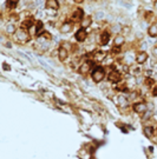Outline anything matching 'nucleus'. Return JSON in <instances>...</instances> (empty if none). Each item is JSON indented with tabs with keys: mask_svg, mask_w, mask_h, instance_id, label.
Segmentation results:
<instances>
[{
	"mask_svg": "<svg viewBox=\"0 0 157 159\" xmlns=\"http://www.w3.org/2000/svg\"><path fill=\"white\" fill-rule=\"evenodd\" d=\"M91 77H92V80H93L95 83H99V81H102V80L104 79L105 71L102 67H96V68L92 70Z\"/></svg>",
	"mask_w": 157,
	"mask_h": 159,
	"instance_id": "f257e3e1",
	"label": "nucleus"
},
{
	"mask_svg": "<svg viewBox=\"0 0 157 159\" xmlns=\"http://www.w3.org/2000/svg\"><path fill=\"white\" fill-rule=\"evenodd\" d=\"M108 79L110 80L111 83L118 84V83L122 81V73L117 71V70H112L111 72L109 73V75H108Z\"/></svg>",
	"mask_w": 157,
	"mask_h": 159,
	"instance_id": "f03ea898",
	"label": "nucleus"
},
{
	"mask_svg": "<svg viewBox=\"0 0 157 159\" xmlns=\"http://www.w3.org/2000/svg\"><path fill=\"white\" fill-rule=\"evenodd\" d=\"M83 10L82 8H76L73 12L71 13V17H70V19L73 21V22H78V21H82V20L84 19V17H83Z\"/></svg>",
	"mask_w": 157,
	"mask_h": 159,
	"instance_id": "7ed1b4c3",
	"label": "nucleus"
},
{
	"mask_svg": "<svg viewBox=\"0 0 157 159\" xmlns=\"http://www.w3.org/2000/svg\"><path fill=\"white\" fill-rule=\"evenodd\" d=\"M15 38H17V40L19 41V43H27L28 41V39H30V37H28V33H27L26 31H24V30H18L17 32H15Z\"/></svg>",
	"mask_w": 157,
	"mask_h": 159,
	"instance_id": "20e7f679",
	"label": "nucleus"
},
{
	"mask_svg": "<svg viewBox=\"0 0 157 159\" xmlns=\"http://www.w3.org/2000/svg\"><path fill=\"white\" fill-rule=\"evenodd\" d=\"M34 25H36L34 24V20H33L32 17H30V18H26V19L23 20V22L20 25V28L24 30V31H30Z\"/></svg>",
	"mask_w": 157,
	"mask_h": 159,
	"instance_id": "39448f33",
	"label": "nucleus"
},
{
	"mask_svg": "<svg viewBox=\"0 0 157 159\" xmlns=\"http://www.w3.org/2000/svg\"><path fill=\"white\" fill-rule=\"evenodd\" d=\"M76 39L77 41L79 43H83V41H85L86 38H87V31H86L85 28H79L78 31L76 32Z\"/></svg>",
	"mask_w": 157,
	"mask_h": 159,
	"instance_id": "423d86ee",
	"label": "nucleus"
},
{
	"mask_svg": "<svg viewBox=\"0 0 157 159\" xmlns=\"http://www.w3.org/2000/svg\"><path fill=\"white\" fill-rule=\"evenodd\" d=\"M105 58H106V53L103 51H96L92 54V61L95 63H102Z\"/></svg>",
	"mask_w": 157,
	"mask_h": 159,
	"instance_id": "0eeeda50",
	"label": "nucleus"
},
{
	"mask_svg": "<svg viewBox=\"0 0 157 159\" xmlns=\"http://www.w3.org/2000/svg\"><path fill=\"white\" fill-rule=\"evenodd\" d=\"M132 108H134L135 112L144 113L146 111V104L143 103V101H138V103H135V104L132 105Z\"/></svg>",
	"mask_w": 157,
	"mask_h": 159,
	"instance_id": "6e6552de",
	"label": "nucleus"
},
{
	"mask_svg": "<svg viewBox=\"0 0 157 159\" xmlns=\"http://www.w3.org/2000/svg\"><path fill=\"white\" fill-rule=\"evenodd\" d=\"M92 65H93V61H85V63H83L79 66V73H82V74L89 73V71L91 70Z\"/></svg>",
	"mask_w": 157,
	"mask_h": 159,
	"instance_id": "1a4fd4ad",
	"label": "nucleus"
},
{
	"mask_svg": "<svg viewBox=\"0 0 157 159\" xmlns=\"http://www.w3.org/2000/svg\"><path fill=\"white\" fill-rule=\"evenodd\" d=\"M135 60H136V63H137L138 65H142V64H144L148 60V53L144 52V51L137 53V55L135 57Z\"/></svg>",
	"mask_w": 157,
	"mask_h": 159,
	"instance_id": "9d476101",
	"label": "nucleus"
},
{
	"mask_svg": "<svg viewBox=\"0 0 157 159\" xmlns=\"http://www.w3.org/2000/svg\"><path fill=\"white\" fill-rule=\"evenodd\" d=\"M125 43V37L122 34H116L115 39H113V46L116 47H122Z\"/></svg>",
	"mask_w": 157,
	"mask_h": 159,
	"instance_id": "9b49d317",
	"label": "nucleus"
},
{
	"mask_svg": "<svg viewBox=\"0 0 157 159\" xmlns=\"http://www.w3.org/2000/svg\"><path fill=\"white\" fill-rule=\"evenodd\" d=\"M110 32L109 31H104V32H102L100 35H99V41H100V44L102 45H106L109 41H110Z\"/></svg>",
	"mask_w": 157,
	"mask_h": 159,
	"instance_id": "f8f14e48",
	"label": "nucleus"
},
{
	"mask_svg": "<svg viewBox=\"0 0 157 159\" xmlns=\"http://www.w3.org/2000/svg\"><path fill=\"white\" fill-rule=\"evenodd\" d=\"M69 57V51L66 50L65 47H60L58 50V58L60 61H64V60L67 59Z\"/></svg>",
	"mask_w": 157,
	"mask_h": 159,
	"instance_id": "ddd939ff",
	"label": "nucleus"
},
{
	"mask_svg": "<svg viewBox=\"0 0 157 159\" xmlns=\"http://www.w3.org/2000/svg\"><path fill=\"white\" fill-rule=\"evenodd\" d=\"M72 31V22H64L62 26H60V32L62 33H64V34H66V33H70Z\"/></svg>",
	"mask_w": 157,
	"mask_h": 159,
	"instance_id": "4468645a",
	"label": "nucleus"
},
{
	"mask_svg": "<svg viewBox=\"0 0 157 159\" xmlns=\"http://www.w3.org/2000/svg\"><path fill=\"white\" fill-rule=\"evenodd\" d=\"M46 8L57 11L59 8V2L57 0H49V1H46Z\"/></svg>",
	"mask_w": 157,
	"mask_h": 159,
	"instance_id": "2eb2a0df",
	"label": "nucleus"
},
{
	"mask_svg": "<svg viewBox=\"0 0 157 159\" xmlns=\"http://www.w3.org/2000/svg\"><path fill=\"white\" fill-rule=\"evenodd\" d=\"M148 34L152 37V38H155L157 37V24H152L149 28H148Z\"/></svg>",
	"mask_w": 157,
	"mask_h": 159,
	"instance_id": "dca6fc26",
	"label": "nucleus"
},
{
	"mask_svg": "<svg viewBox=\"0 0 157 159\" xmlns=\"http://www.w3.org/2000/svg\"><path fill=\"white\" fill-rule=\"evenodd\" d=\"M91 22H92L91 17H84V19L80 21V25H82V28H85V30H86V27L90 26V25H91Z\"/></svg>",
	"mask_w": 157,
	"mask_h": 159,
	"instance_id": "f3484780",
	"label": "nucleus"
},
{
	"mask_svg": "<svg viewBox=\"0 0 157 159\" xmlns=\"http://www.w3.org/2000/svg\"><path fill=\"white\" fill-rule=\"evenodd\" d=\"M155 133H156V130H155L154 127H151V126H146V127L144 128V134H145L146 137H149V138H151Z\"/></svg>",
	"mask_w": 157,
	"mask_h": 159,
	"instance_id": "a211bd4d",
	"label": "nucleus"
},
{
	"mask_svg": "<svg viewBox=\"0 0 157 159\" xmlns=\"http://www.w3.org/2000/svg\"><path fill=\"white\" fill-rule=\"evenodd\" d=\"M115 87L117 88V91H119V92H124V91H126V88H128V85H126V83H124V81H121V83L116 84Z\"/></svg>",
	"mask_w": 157,
	"mask_h": 159,
	"instance_id": "6ab92c4d",
	"label": "nucleus"
},
{
	"mask_svg": "<svg viewBox=\"0 0 157 159\" xmlns=\"http://www.w3.org/2000/svg\"><path fill=\"white\" fill-rule=\"evenodd\" d=\"M126 101H128V100H126V98H125V97H123V96H119V97H117V98H116V104H117V105H126Z\"/></svg>",
	"mask_w": 157,
	"mask_h": 159,
	"instance_id": "aec40b11",
	"label": "nucleus"
},
{
	"mask_svg": "<svg viewBox=\"0 0 157 159\" xmlns=\"http://www.w3.org/2000/svg\"><path fill=\"white\" fill-rule=\"evenodd\" d=\"M144 83H145V85H146V86H149V87H154L155 86V84H156V83H155V80L152 79V78H150V77L145 78V79H144Z\"/></svg>",
	"mask_w": 157,
	"mask_h": 159,
	"instance_id": "412c9836",
	"label": "nucleus"
},
{
	"mask_svg": "<svg viewBox=\"0 0 157 159\" xmlns=\"http://www.w3.org/2000/svg\"><path fill=\"white\" fill-rule=\"evenodd\" d=\"M6 32L7 33H10V34H15V32H17V30H15V26L14 25H8V26L6 27Z\"/></svg>",
	"mask_w": 157,
	"mask_h": 159,
	"instance_id": "4be33fe9",
	"label": "nucleus"
},
{
	"mask_svg": "<svg viewBox=\"0 0 157 159\" xmlns=\"http://www.w3.org/2000/svg\"><path fill=\"white\" fill-rule=\"evenodd\" d=\"M129 73L134 74V75H137V74H139V73H141V70H139L138 67H136V66H132L130 68V72H129Z\"/></svg>",
	"mask_w": 157,
	"mask_h": 159,
	"instance_id": "5701e85b",
	"label": "nucleus"
},
{
	"mask_svg": "<svg viewBox=\"0 0 157 159\" xmlns=\"http://www.w3.org/2000/svg\"><path fill=\"white\" fill-rule=\"evenodd\" d=\"M7 6H10V8H15V6L18 5V1H7Z\"/></svg>",
	"mask_w": 157,
	"mask_h": 159,
	"instance_id": "b1692460",
	"label": "nucleus"
},
{
	"mask_svg": "<svg viewBox=\"0 0 157 159\" xmlns=\"http://www.w3.org/2000/svg\"><path fill=\"white\" fill-rule=\"evenodd\" d=\"M121 52V47H116V46H113L111 48V54H118V53Z\"/></svg>",
	"mask_w": 157,
	"mask_h": 159,
	"instance_id": "393cba45",
	"label": "nucleus"
},
{
	"mask_svg": "<svg viewBox=\"0 0 157 159\" xmlns=\"http://www.w3.org/2000/svg\"><path fill=\"white\" fill-rule=\"evenodd\" d=\"M122 30V27H121V25H115V26L112 27V32H115V33H117V32H119Z\"/></svg>",
	"mask_w": 157,
	"mask_h": 159,
	"instance_id": "a878e982",
	"label": "nucleus"
},
{
	"mask_svg": "<svg viewBox=\"0 0 157 159\" xmlns=\"http://www.w3.org/2000/svg\"><path fill=\"white\" fill-rule=\"evenodd\" d=\"M96 18L98 20L103 19V18H104V13H103V12H97V13H96Z\"/></svg>",
	"mask_w": 157,
	"mask_h": 159,
	"instance_id": "bb28decb",
	"label": "nucleus"
},
{
	"mask_svg": "<svg viewBox=\"0 0 157 159\" xmlns=\"http://www.w3.org/2000/svg\"><path fill=\"white\" fill-rule=\"evenodd\" d=\"M152 94L157 97V84H155V86L152 87Z\"/></svg>",
	"mask_w": 157,
	"mask_h": 159,
	"instance_id": "cd10ccee",
	"label": "nucleus"
},
{
	"mask_svg": "<svg viewBox=\"0 0 157 159\" xmlns=\"http://www.w3.org/2000/svg\"><path fill=\"white\" fill-rule=\"evenodd\" d=\"M154 55H156V57H157V47L154 48Z\"/></svg>",
	"mask_w": 157,
	"mask_h": 159,
	"instance_id": "c85d7f7f",
	"label": "nucleus"
},
{
	"mask_svg": "<svg viewBox=\"0 0 157 159\" xmlns=\"http://www.w3.org/2000/svg\"><path fill=\"white\" fill-rule=\"evenodd\" d=\"M154 6H155V8L157 10V1H155V2H154Z\"/></svg>",
	"mask_w": 157,
	"mask_h": 159,
	"instance_id": "c756f323",
	"label": "nucleus"
},
{
	"mask_svg": "<svg viewBox=\"0 0 157 159\" xmlns=\"http://www.w3.org/2000/svg\"><path fill=\"white\" fill-rule=\"evenodd\" d=\"M156 133H157V127H156Z\"/></svg>",
	"mask_w": 157,
	"mask_h": 159,
	"instance_id": "7c9ffc66",
	"label": "nucleus"
}]
</instances>
